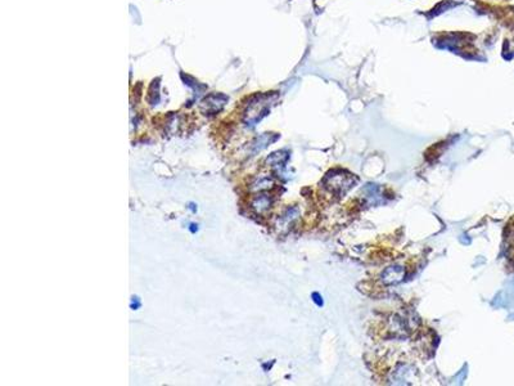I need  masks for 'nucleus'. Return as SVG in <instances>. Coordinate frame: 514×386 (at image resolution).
Here are the masks:
<instances>
[{
    "label": "nucleus",
    "instance_id": "1",
    "mask_svg": "<svg viewBox=\"0 0 514 386\" xmlns=\"http://www.w3.org/2000/svg\"><path fill=\"white\" fill-rule=\"evenodd\" d=\"M276 98V94L272 93H265V94L253 95L250 102L247 103L245 111V123L246 125L253 126L262 120L269 113V103Z\"/></svg>",
    "mask_w": 514,
    "mask_h": 386
},
{
    "label": "nucleus",
    "instance_id": "2",
    "mask_svg": "<svg viewBox=\"0 0 514 386\" xmlns=\"http://www.w3.org/2000/svg\"><path fill=\"white\" fill-rule=\"evenodd\" d=\"M355 182L356 180L353 179V176L351 174L337 170L327 174L324 180H323V184L329 192L334 193L337 196H341V195H345L351 187H353Z\"/></svg>",
    "mask_w": 514,
    "mask_h": 386
},
{
    "label": "nucleus",
    "instance_id": "3",
    "mask_svg": "<svg viewBox=\"0 0 514 386\" xmlns=\"http://www.w3.org/2000/svg\"><path fill=\"white\" fill-rule=\"evenodd\" d=\"M228 97L221 93H211V94L206 95L205 98L201 102V111L205 115H216L222 108L225 107L228 102Z\"/></svg>",
    "mask_w": 514,
    "mask_h": 386
},
{
    "label": "nucleus",
    "instance_id": "4",
    "mask_svg": "<svg viewBox=\"0 0 514 386\" xmlns=\"http://www.w3.org/2000/svg\"><path fill=\"white\" fill-rule=\"evenodd\" d=\"M405 278V268L401 265H391L382 273V282L384 285H398Z\"/></svg>",
    "mask_w": 514,
    "mask_h": 386
},
{
    "label": "nucleus",
    "instance_id": "5",
    "mask_svg": "<svg viewBox=\"0 0 514 386\" xmlns=\"http://www.w3.org/2000/svg\"><path fill=\"white\" fill-rule=\"evenodd\" d=\"M272 206V197L267 193H261L257 195L255 199L251 202V207L252 210L257 214H265L266 211H269Z\"/></svg>",
    "mask_w": 514,
    "mask_h": 386
},
{
    "label": "nucleus",
    "instance_id": "6",
    "mask_svg": "<svg viewBox=\"0 0 514 386\" xmlns=\"http://www.w3.org/2000/svg\"><path fill=\"white\" fill-rule=\"evenodd\" d=\"M274 185H275V180L272 179L271 176L265 175L257 178V179L251 184L250 189L252 190V192H264V190L274 188Z\"/></svg>",
    "mask_w": 514,
    "mask_h": 386
},
{
    "label": "nucleus",
    "instance_id": "7",
    "mask_svg": "<svg viewBox=\"0 0 514 386\" xmlns=\"http://www.w3.org/2000/svg\"><path fill=\"white\" fill-rule=\"evenodd\" d=\"M279 138V135L276 134H272V133H265V134L260 135L257 139L253 142L252 144V151L253 152H260L262 151L264 148H266L269 144H271V143L275 142L276 139Z\"/></svg>",
    "mask_w": 514,
    "mask_h": 386
},
{
    "label": "nucleus",
    "instance_id": "8",
    "mask_svg": "<svg viewBox=\"0 0 514 386\" xmlns=\"http://www.w3.org/2000/svg\"><path fill=\"white\" fill-rule=\"evenodd\" d=\"M288 159H289L288 152L282 149V151L272 152L271 155H269L265 163L270 166H283L284 164L288 161Z\"/></svg>",
    "mask_w": 514,
    "mask_h": 386
},
{
    "label": "nucleus",
    "instance_id": "9",
    "mask_svg": "<svg viewBox=\"0 0 514 386\" xmlns=\"http://www.w3.org/2000/svg\"><path fill=\"white\" fill-rule=\"evenodd\" d=\"M298 215H300V210H298L297 207H291V209H288V210L282 215L281 221L283 224H291L293 220H296V219L298 218Z\"/></svg>",
    "mask_w": 514,
    "mask_h": 386
},
{
    "label": "nucleus",
    "instance_id": "10",
    "mask_svg": "<svg viewBox=\"0 0 514 386\" xmlns=\"http://www.w3.org/2000/svg\"><path fill=\"white\" fill-rule=\"evenodd\" d=\"M131 308H133L134 311H136L138 308H140V301L138 297H133V299H131Z\"/></svg>",
    "mask_w": 514,
    "mask_h": 386
},
{
    "label": "nucleus",
    "instance_id": "11",
    "mask_svg": "<svg viewBox=\"0 0 514 386\" xmlns=\"http://www.w3.org/2000/svg\"><path fill=\"white\" fill-rule=\"evenodd\" d=\"M198 230V225L197 224H190V232L192 233H195Z\"/></svg>",
    "mask_w": 514,
    "mask_h": 386
},
{
    "label": "nucleus",
    "instance_id": "12",
    "mask_svg": "<svg viewBox=\"0 0 514 386\" xmlns=\"http://www.w3.org/2000/svg\"><path fill=\"white\" fill-rule=\"evenodd\" d=\"M312 297H315L314 300H315V302H317L318 305H322V304H323V301H319L320 297H319V295H318V294H314V295H312Z\"/></svg>",
    "mask_w": 514,
    "mask_h": 386
},
{
    "label": "nucleus",
    "instance_id": "13",
    "mask_svg": "<svg viewBox=\"0 0 514 386\" xmlns=\"http://www.w3.org/2000/svg\"><path fill=\"white\" fill-rule=\"evenodd\" d=\"M188 207H189V209L193 211V213H195V211H197V205L189 204V206H188Z\"/></svg>",
    "mask_w": 514,
    "mask_h": 386
}]
</instances>
